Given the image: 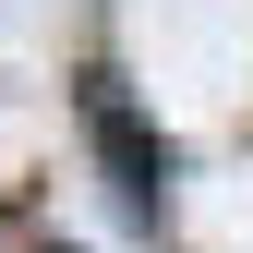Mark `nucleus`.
I'll return each mask as SVG.
<instances>
[{
    "label": "nucleus",
    "instance_id": "nucleus-1",
    "mask_svg": "<svg viewBox=\"0 0 253 253\" xmlns=\"http://www.w3.org/2000/svg\"><path fill=\"white\" fill-rule=\"evenodd\" d=\"M84 121H97V145L121 157V169H133V205H157V181H169V157H157V145L133 133V109H121V97H84Z\"/></svg>",
    "mask_w": 253,
    "mask_h": 253
}]
</instances>
